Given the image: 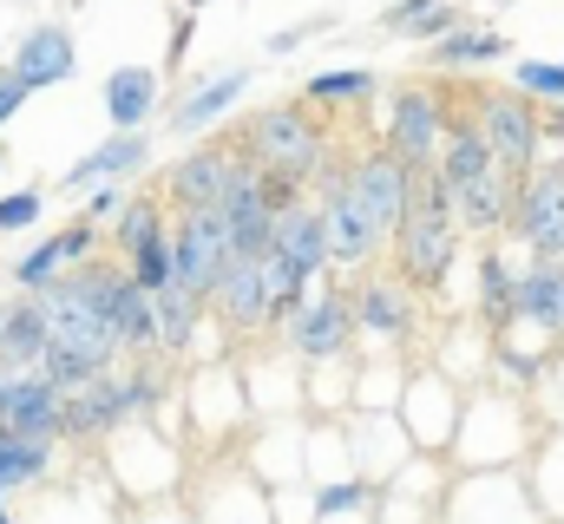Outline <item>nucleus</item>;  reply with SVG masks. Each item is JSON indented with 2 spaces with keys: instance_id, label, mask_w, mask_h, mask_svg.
Listing matches in <instances>:
<instances>
[{
  "instance_id": "20e7f679",
  "label": "nucleus",
  "mask_w": 564,
  "mask_h": 524,
  "mask_svg": "<svg viewBox=\"0 0 564 524\" xmlns=\"http://www.w3.org/2000/svg\"><path fill=\"white\" fill-rule=\"evenodd\" d=\"M171 262H177V288L210 302L230 275V262H237V237H230L224 210H184L171 223Z\"/></svg>"
},
{
  "instance_id": "7c9ffc66",
  "label": "nucleus",
  "mask_w": 564,
  "mask_h": 524,
  "mask_svg": "<svg viewBox=\"0 0 564 524\" xmlns=\"http://www.w3.org/2000/svg\"><path fill=\"white\" fill-rule=\"evenodd\" d=\"M171 237V217H164V204L158 197H132L126 204V217H119V262L151 250V243H164Z\"/></svg>"
},
{
  "instance_id": "e433bc0d",
  "label": "nucleus",
  "mask_w": 564,
  "mask_h": 524,
  "mask_svg": "<svg viewBox=\"0 0 564 524\" xmlns=\"http://www.w3.org/2000/svg\"><path fill=\"white\" fill-rule=\"evenodd\" d=\"M26 99H33V92H26V86L13 79V66H0V131L20 119V106H26Z\"/></svg>"
},
{
  "instance_id": "9d476101",
  "label": "nucleus",
  "mask_w": 564,
  "mask_h": 524,
  "mask_svg": "<svg viewBox=\"0 0 564 524\" xmlns=\"http://www.w3.org/2000/svg\"><path fill=\"white\" fill-rule=\"evenodd\" d=\"M144 406H151V381L144 374H132V381L99 374V381H86L79 393H66V439H106L112 426H126Z\"/></svg>"
},
{
  "instance_id": "bb28decb",
  "label": "nucleus",
  "mask_w": 564,
  "mask_h": 524,
  "mask_svg": "<svg viewBox=\"0 0 564 524\" xmlns=\"http://www.w3.org/2000/svg\"><path fill=\"white\" fill-rule=\"evenodd\" d=\"M243 86H250V73H217V79H204L177 112H171V131H204V125H217L237 99H243Z\"/></svg>"
},
{
  "instance_id": "cd10ccee",
  "label": "nucleus",
  "mask_w": 564,
  "mask_h": 524,
  "mask_svg": "<svg viewBox=\"0 0 564 524\" xmlns=\"http://www.w3.org/2000/svg\"><path fill=\"white\" fill-rule=\"evenodd\" d=\"M381 26H394V33H408V40L440 46L446 33H459V7H453V0H401V7H388V13H381Z\"/></svg>"
},
{
  "instance_id": "1a4fd4ad",
  "label": "nucleus",
  "mask_w": 564,
  "mask_h": 524,
  "mask_svg": "<svg viewBox=\"0 0 564 524\" xmlns=\"http://www.w3.org/2000/svg\"><path fill=\"white\" fill-rule=\"evenodd\" d=\"M512 237L539 262H564V157L532 171L519 184V210H512Z\"/></svg>"
},
{
  "instance_id": "f704fd0d",
  "label": "nucleus",
  "mask_w": 564,
  "mask_h": 524,
  "mask_svg": "<svg viewBox=\"0 0 564 524\" xmlns=\"http://www.w3.org/2000/svg\"><path fill=\"white\" fill-rule=\"evenodd\" d=\"M519 92H525V99H552V106H564V66L525 59V66H519Z\"/></svg>"
},
{
  "instance_id": "f257e3e1",
  "label": "nucleus",
  "mask_w": 564,
  "mask_h": 524,
  "mask_svg": "<svg viewBox=\"0 0 564 524\" xmlns=\"http://www.w3.org/2000/svg\"><path fill=\"white\" fill-rule=\"evenodd\" d=\"M459 217H453V190L440 177V164L414 177V217L401 223L394 237V256H401V282L408 288H440L459 262Z\"/></svg>"
},
{
  "instance_id": "dca6fc26",
  "label": "nucleus",
  "mask_w": 564,
  "mask_h": 524,
  "mask_svg": "<svg viewBox=\"0 0 564 524\" xmlns=\"http://www.w3.org/2000/svg\"><path fill=\"white\" fill-rule=\"evenodd\" d=\"M106 321H112V335H119V348H158V295L132 282V269H112L106 262Z\"/></svg>"
},
{
  "instance_id": "b1692460",
  "label": "nucleus",
  "mask_w": 564,
  "mask_h": 524,
  "mask_svg": "<svg viewBox=\"0 0 564 524\" xmlns=\"http://www.w3.org/2000/svg\"><path fill=\"white\" fill-rule=\"evenodd\" d=\"M512 321H532V328L558 335V328H564V262H539V256H532V269L519 275Z\"/></svg>"
},
{
  "instance_id": "f3484780",
  "label": "nucleus",
  "mask_w": 564,
  "mask_h": 524,
  "mask_svg": "<svg viewBox=\"0 0 564 524\" xmlns=\"http://www.w3.org/2000/svg\"><path fill=\"white\" fill-rule=\"evenodd\" d=\"M93 256V217H79L73 230H59V237H46L33 256L13 262V288L20 295H46L59 275H66V262H86Z\"/></svg>"
},
{
  "instance_id": "4be33fe9",
  "label": "nucleus",
  "mask_w": 564,
  "mask_h": 524,
  "mask_svg": "<svg viewBox=\"0 0 564 524\" xmlns=\"http://www.w3.org/2000/svg\"><path fill=\"white\" fill-rule=\"evenodd\" d=\"M492 164H499V157H492L486 131L473 125V112H453V131H446V144H440V177H446V190L479 184Z\"/></svg>"
},
{
  "instance_id": "a19ab883",
  "label": "nucleus",
  "mask_w": 564,
  "mask_h": 524,
  "mask_svg": "<svg viewBox=\"0 0 564 524\" xmlns=\"http://www.w3.org/2000/svg\"><path fill=\"white\" fill-rule=\"evenodd\" d=\"M204 7H210V0H184V13H204Z\"/></svg>"
},
{
  "instance_id": "f8f14e48",
  "label": "nucleus",
  "mask_w": 564,
  "mask_h": 524,
  "mask_svg": "<svg viewBox=\"0 0 564 524\" xmlns=\"http://www.w3.org/2000/svg\"><path fill=\"white\" fill-rule=\"evenodd\" d=\"M237 164H243V151H230V144H197L191 157H177L171 177H164L177 217L184 210H217L230 197V184H237Z\"/></svg>"
},
{
  "instance_id": "c9c22d12",
  "label": "nucleus",
  "mask_w": 564,
  "mask_h": 524,
  "mask_svg": "<svg viewBox=\"0 0 564 524\" xmlns=\"http://www.w3.org/2000/svg\"><path fill=\"white\" fill-rule=\"evenodd\" d=\"M40 210H46V197H40V190H13V197H0V237H13V230L40 223Z\"/></svg>"
},
{
  "instance_id": "c03bdc74",
  "label": "nucleus",
  "mask_w": 564,
  "mask_h": 524,
  "mask_svg": "<svg viewBox=\"0 0 564 524\" xmlns=\"http://www.w3.org/2000/svg\"><path fill=\"white\" fill-rule=\"evenodd\" d=\"M558 112H564V106H558Z\"/></svg>"
},
{
  "instance_id": "ddd939ff",
  "label": "nucleus",
  "mask_w": 564,
  "mask_h": 524,
  "mask_svg": "<svg viewBox=\"0 0 564 524\" xmlns=\"http://www.w3.org/2000/svg\"><path fill=\"white\" fill-rule=\"evenodd\" d=\"M355 328H361V321H355V295L322 288V295H308V302L295 308L289 341H295V354H308V361H335V354L348 348V335H355Z\"/></svg>"
},
{
  "instance_id": "c85d7f7f",
  "label": "nucleus",
  "mask_w": 564,
  "mask_h": 524,
  "mask_svg": "<svg viewBox=\"0 0 564 524\" xmlns=\"http://www.w3.org/2000/svg\"><path fill=\"white\" fill-rule=\"evenodd\" d=\"M46 459H53V446H33V439H13V433H0V499H13V492H33V485L46 479Z\"/></svg>"
},
{
  "instance_id": "ea45409f",
  "label": "nucleus",
  "mask_w": 564,
  "mask_h": 524,
  "mask_svg": "<svg viewBox=\"0 0 564 524\" xmlns=\"http://www.w3.org/2000/svg\"><path fill=\"white\" fill-rule=\"evenodd\" d=\"M308 33H322V20H308V26H295V33H276V40H270L263 53H295V46H302Z\"/></svg>"
},
{
  "instance_id": "c756f323",
  "label": "nucleus",
  "mask_w": 564,
  "mask_h": 524,
  "mask_svg": "<svg viewBox=\"0 0 564 524\" xmlns=\"http://www.w3.org/2000/svg\"><path fill=\"white\" fill-rule=\"evenodd\" d=\"M197 315H204V302H197V295H184L177 282H171V288H158V348H164V354H184V348H191V335H197Z\"/></svg>"
},
{
  "instance_id": "39448f33",
  "label": "nucleus",
  "mask_w": 564,
  "mask_h": 524,
  "mask_svg": "<svg viewBox=\"0 0 564 524\" xmlns=\"http://www.w3.org/2000/svg\"><path fill=\"white\" fill-rule=\"evenodd\" d=\"M414 164L408 157H394L388 144H375V151H361L355 164H348V190L361 197V210H368V223L381 230V243L388 237H401V223L414 217Z\"/></svg>"
},
{
  "instance_id": "58836bf2",
  "label": "nucleus",
  "mask_w": 564,
  "mask_h": 524,
  "mask_svg": "<svg viewBox=\"0 0 564 524\" xmlns=\"http://www.w3.org/2000/svg\"><path fill=\"white\" fill-rule=\"evenodd\" d=\"M112 210H119V190H112V184H99V190H93V204H86V217H93V223H106Z\"/></svg>"
},
{
  "instance_id": "473e14b6",
  "label": "nucleus",
  "mask_w": 564,
  "mask_h": 524,
  "mask_svg": "<svg viewBox=\"0 0 564 524\" xmlns=\"http://www.w3.org/2000/svg\"><path fill=\"white\" fill-rule=\"evenodd\" d=\"M381 92V79L375 73H315L308 86H302V99L308 106H368Z\"/></svg>"
},
{
  "instance_id": "9b49d317",
  "label": "nucleus",
  "mask_w": 564,
  "mask_h": 524,
  "mask_svg": "<svg viewBox=\"0 0 564 524\" xmlns=\"http://www.w3.org/2000/svg\"><path fill=\"white\" fill-rule=\"evenodd\" d=\"M315 190H322V217H328V243H335V269H355V262H368L375 250H381V230L368 223L361 197L348 190V171L322 164Z\"/></svg>"
},
{
  "instance_id": "a211bd4d",
  "label": "nucleus",
  "mask_w": 564,
  "mask_h": 524,
  "mask_svg": "<svg viewBox=\"0 0 564 524\" xmlns=\"http://www.w3.org/2000/svg\"><path fill=\"white\" fill-rule=\"evenodd\" d=\"M270 250H276V256H289V262H302L308 275L335 269V243H328V217H322V204H289Z\"/></svg>"
},
{
  "instance_id": "2f4dec72",
  "label": "nucleus",
  "mask_w": 564,
  "mask_h": 524,
  "mask_svg": "<svg viewBox=\"0 0 564 524\" xmlns=\"http://www.w3.org/2000/svg\"><path fill=\"white\" fill-rule=\"evenodd\" d=\"M263 275H270V321H282V315H289V321H295V308H302V302H308V282H315V275H308V269H302V262L276 256V250H270V256H263Z\"/></svg>"
},
{
  "instance_id": "79ce46f5",
  "label": "nucleus",
  "mask_w": 564,
  "mask_h": 524,
  "mask_svg": "<svg viewBox=\"0 0 564 524\" xmlns=\"http://www.w3.org/2000/svg\"><path fill=\"white\" fill-rule=\"evenodd\" d=\"M0 524H13V518H7V499H0Z\"/></svg>"
},
{
  "instance_id": "a878e982",
  "label": "nucleus",
  "mask_w": 564,
  "mask_h": 524,
  "mask_svg": "<svg viewBox=\"0 0 564 524\" xmlns=\"http://www.w3.org/2000/svg\"><path fill=\"white\" fill-rule=\"evenodd\" d=\"M506 53H512L506 33H492V26H459V33H446V40L426 53V66H440V73H466V66H492V59H506Z\"/></svg>"
},
{
  "instance_id": "0eeeda50",
  "label": "nucleus",
  "mask_w": 564,
  "mask_h": 524,
  "mask_svg": "<svg viewBox=\"0 0 564 524\" xmlns=\"http://www.w3.org/2000/svg\"><path fill=\"white\" fill-rule=\"evenodd\" d=\"M473 125L486 131L492 157L512 171V177H532L539 171V106H525V92H473Z\"/></svg>"
},
{
  "instance_id": "aec40b11",
  "label": "nucleus",
  "mask_w": 564,
  "mask_h": 524,
  "mask_svg": "<svg viewBox=\"0 0 564 524\" xmlns=\"http://www.w3.org/2000/svg\"><path fill=\"white\" fill-rule=\"evenodd\" d=\"M46 348H53L46 302H40V295H20V302L0 315V361H13V368H40Z\"/></svg>"
},
{
  "instance_id": "37998d69",
  "label": "nucleus",
  "mask_w": 564,
  "mask_h": 524,
  "mask_svg": "<svg viewBox=\"0 0 564 524\" xmlns=\"http://www.w3.org/2000/svg\"><path fill=\"white\" fill-rule=\"evenodd\" d=\"M0 164H7V151H0Z\"/></svg>"
},
{
  "instance_id": "6ab92c4d",
  "label": "nucleus",
  "mask_w": 564,
  "mask_h": 524,
  "mask_svg": "<svg viewBox=\"0 0 564 524\" xmlns=\"http://www.w3.org/2000/svg\"><path fill=\"white\" fill-rule=\"evenodd\" d=\"M355 321L368 328V335H388V341H408L414 335V302H408V282L394 275H368L361 282V295H355Z\"/></svg>"
},
{
  "instance_id": "2eb2a0df",
  "label": "nucleus",
  "mask_w": 564,
  "mask_h": 524,
  "mask_svg": "<svg viewBox=\"0 0 564 524\" xmlns=\"http://www.w3.org/2000/svg\"><path fill=\"white\" fill-rule=\"evenodd\" d=\"M519 184H525V177H512L506 164H492L479 184L453 190V217H459V230H473V237H499V230H512Z\"/></svg>"
},
{
  "instance_id": "6e6552de",
  "label": "nucleus",
  "mask_w": 564,
  "mask_h": 524,
  "mask_svg": "<svg viewBox=\"0 0 564 524\" xmlns=\"http://www.w3.org/2000/svg\"><path fill=\"white\" fill-rule=\"evenodd\" d=\"M446 131H453V106H446L433 86H401L394 106H388V138H381V144H388L394 157H408L414 171H433Z\"/></svg>"
},
{
  "instance_id": "f03ea898",
  "label": "nucleus",
  "mask_w": 564,
  "mask_h": 524,
  "mask_svg": "<svg viewBox=\"0 0 564 524\" xmlns=\"http://www.w3.org/2000/svg\"><path fill=\"white\" fill-rule=\"evenodd\" d=\"M40 302H46V321H53V348H66V354H79V361L112 374L119 335L106 321V262H86V269L59 275Z\"/></svg>"
},
{
  "instance_id": "72a5a7b5",
  "label": "nucleus",
  "mask_w": 564,
  "mask_h": 524,
  "mask_svg": "<svg viewBox=\"0 0 564 524\" xmlns=\"http://www.w3.org/2000/svg\"><path fill=\"white\" fill-rule=\"evenodd\" d=\"M479 295H486V321H492V328H512L519 275L506 269V256H486V262H479Z\"/></svg>"
},
{
  "instance_id": "5701e85b",
  "label": "nucleus",
  "mask_w": 564,
  "mask_h": 524,
  "mask_svg": "<svg viewBox=\"0 0 564 524\" xmlns=\"http://www.w3.org/2000/svg\"><path fill=\"white\" fill-rule=\"evenodd\" d=\"M144 164V131H112L93 157H79L66 177H59V190H99V184H112V177H132Z\"/></svg>"
},
{
  "instance_id": "412c9836",
  "label": "nucleus",
  "mask_w": 564,
  "mask_h": 524,
  "mask_svg": "<svg viewBox=\"0 0 564 524\" xmlns=\"http://www.w3.org/2000/svg\"><path fill=\"white\" fill-rule=\"evenodd\" d=\"M217 302H224V321H230V328H243V335L263 328V321H270V275H263V256H237L230 262Z\"/></svg>"
},
{
  "instance_id": "4c0bfd02",
  "label": "nucleus",
  "mask_w": 564,
  "mask_h": 524,
  "mask_svg": "<svg viewBox=\"0 0 564 524\" xmlns=\"http://www.w3.org/2000/svg\"><path fill=\"white\" fill-rule=\"evenodd\" d=\"M348 505H361V485L348 479V485H322V499H315V512L328 518V512H348Z\"/></svg>"
},
{
  "instance_id": "4468645a",
  "label": "nucleus",
  "mask_w": 564,
  "mask_h": 524,
  "mask_svg": "<svg viewBox=\"0 0 564 524\" xmlns=\"http://www.w3.org/2000/svg\"><path fill=\"white\" fill-rule=\"evenodd\" d=\"M13 79L26 86V92H46V86H59V79H73L79 73V46H73V26H59V20H46V26H33L20 46H13Z\"/></svg>"
},
{
  "instance_id": "393cba45",
  "label": "nucleus",
  "mask_w": 564,
  "mask_h": 524,
  "mask_svg": "<svg viewBox=\"0 0 564 524\" xmlns=\"http://www.w3.org/2000/svg\"><path fill=\"white\" fill-rule=\"evenodd\" d=\"M151 106H158V73L151 66H119L106 79V119H112V131H139L151 119Z\"/></svg>"
},
{
  "instance_id": "423d86ee",
  "label": "nucleus",
  "mask_w": 564,
  "mask_h": 524,
  "mask_svg": "<svg viewBox=\"0 0 564 524\" xmlns=\"http://www.w3.org/2000/svg\"><path fill=\"white\" fill-rule=\"evenodd\" d=\"M0 433L33 439V446L66 439V393L53 387L40 368H13V361H0Z\"/></svg>"
},
{
  "instance_id": "7ed1b4c3",
  "label": "nucleus",
  "mask_w": 564,
  "mask_h": 524,
  "mask_svg": "<svg viewBox=\"0 0 564 524\" xmlns=\"http://www.w3.org/2000/svg\"><path fill=\"white\" fill-rule=\"evenodd\" d=\"M237 151H243L250 164H263L270 177H282V184H315L322 164H328V138H322V125H315L302 106L250 112V119H243V138H237Z\"/></svg>"
}]
</instances>
